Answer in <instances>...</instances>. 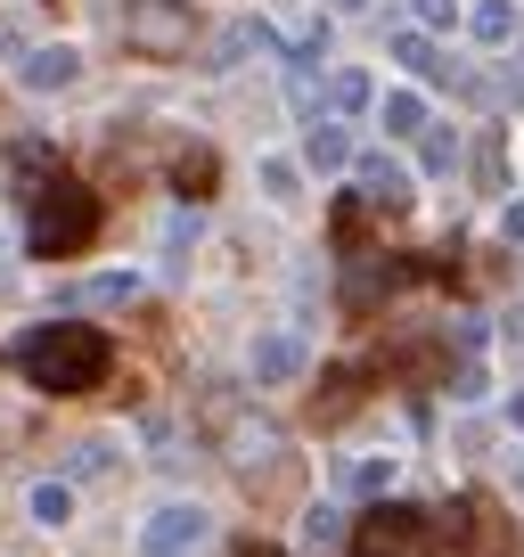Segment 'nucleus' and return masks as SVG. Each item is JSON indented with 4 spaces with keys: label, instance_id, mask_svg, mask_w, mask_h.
<instances>
[{
    "label": "nucleus",
    "instance_id": "obj_22",
    "mask_svg": "<svg viewBox=\"0 0 524 557\" xmlns=\"http://www.w3.org/2000/svg\"><path fill=\"white\" fill-rule=\"evenodd\" d=\"M419 17L435 25V34H442V25H459V9H451V0H419Z\"/></svg>",
    "mask_w": 524,
    "mask_h": 557
},
{
    "label": "nucleus",
    "instance_id": "obj_14",
    "mask_svg": "<svg viewBox=\"0 0 524 557\" xmlns=\"http://www.w3.org/2000/svg\"><path fill=\"white\" fill-rule=\"evenodd\" d=\"M516 34V9H508V0H484V9H475V41H508Z\"/></svg>",
    "mask_w": 524,
    "mask_h": 557
},
{
    "label": "nucleus",
    "instance_id": "obj_24",
    "mask_svg": "<svg viewBox=\"0 0 524 557\" xmlns=\"http://www.w3.org/2000/svg\"><path fill=\"white\" fill-rule=\"evenodd\" d=\"M238 557H279V549H271V541H246V549Z\"/></svg>",
    "mask_w": 524,
    "mask_h": 557
},
{
    "label": "nucleus",
    "instance_id": "obj_2",
    "mask_svg": "<svg viewBox=\"0 0 524 557\" xmlns=\"http://www.w3.org/2000/svg\"><path fill=\"white\" fill-rule=\"evenodd\" d=\"M99 238V197L83 189V181H66V173H50L34 189V222H25V246L34 255H83V246Z\"/></svg>",
    "mask_w": 524,
    "mask_h": 557
},
{
    "label": "nucleus",
    "instance_id": "obj_1",
    "mask_svg": "<svg viewBox=\"0 0 524 557\" xmlns=\"http://www.w3.org/2000/svg\"><path fill=\"white\" fill-rule=\"evenodd\" d=\"M107 336L83 329V320H58V329H34L17 345V369L41 385V394H90V385H107Z\"/></svg>",
    "mask_w": 524,
    "mask_h": 557
},
{
    "label": "nucleus",
    "instance_id": "obj_5",
    "mask_svg": "<svg viewBox=\"0 0 524 557\" xmlns=\"http://www.w3.org/2000/svg\"><path fill=\"white\" fill-rule=\"evenodd\" d=\"M205 524H213V517H205L197 500H164L157 517L140 524V557H189L197 541H205Z\"/></svg>",
    "mask_w": 524,
    "mask_h": 557
},
{
    "label": "nucleus",
    "instance_id": "obj_26",
    "mask_svg": "<svg viewBox=\"0 0 524 557\" xmlns=\"http://www.w3.org/2000/svg\"><path fill=\"white\" fill-rule=\"evenodd\" d=\"M516 492H524V451H516Z\"/></svg>",
    "mask_w": 524,
    "mask_h": 557
},
{
    "label": "nucleus",
    "instance_id": "obj_15",
    "mask_svg": "<svg viewBox=\"0 0 524 557\" xmlns=\"http://www.w3.org/2000/svg\"><path fill=\"white\" fill-rule=\"evenodd\" d=\"M107 459H115V443H74V459H66V484H83V475H107Z\"/></svg>",
    "mask_w": 524,
    "mask_h": 557
},
{
    "label": "nucleus",
    "instance_id": "obj_11",
    "mask_svg": "<svg viewBox=\"0 0 524 557\" xmlns=\"http://www.w3.org/2000/svg\"><path fill=\"white\" fill-rule=\"evenodd\" d=\"M345 541V508H312L303 517V549H336Z\"/></svg>",
    "mask_w": 524,
    "mask_h": 557
},
{
    "label": "nucleus",
    "instance_id": "obj_18",
    "mask_svg": "<svg viewBox=\"0 0 524 557\" xmlns=\"http://www.w3.org/2000/svg\"><path fill=\"white\" fill-rule=\"evenodd\" d=\"M459 164V132H426V173H451Z\"/></svg>",
    "mask_w": 524,
    "mask_h": 557
},
{
    "label": "nucleus",
    "instance_id": "obj_19",
    "mask_svg": "<svg viewBox=\"0 0 524 557\" xmlns=\"http://www.w3.org/2000/svg\"><path fill=\"white\" fill-rule=\"evenodd\" d=\"M328 99L345 107V115H352V107H369V74H336V83H328Z\"/></svg>",
    "mask_w": 524,
    "mask_h": 557
},
{
    "label": "nucleus",
    "instance_id": "obj_17",
    "mask_svg": "<svg viewBox=\"0 0 524 557\" xmlns=\"http://www.w3.org/2000/svg\"><path fill=\"white\" fill-rule=\"evenodd\" d=\"M173 181H180V197H205V181H213V157L197 148V157H180L173 164Z\"/></svg>",
    "mask_w": 524,
    "mask_h": 557
},
{
    "label": "nucleus",
    "instance_id": "obj_16",
    "mask_svg": "<svg viewBox=\"0 0 524 557\" xmlns=\"http://www.w3.org/2000/svg\"><path fill=\"white\" fill-rule=\"evenodd\" d=\"M271 443H279V435L254 418V426H238V435H229V459H271Z\"/></svg>",
    "mask_w": 524,
    "mask_h": 557
},
{
    "label": "nucleus",
    "instance_id": "obj_27",
    "mask_svg": "<svg viewBox=\"0 0 524 557\" xmlns=\"http://www.w3.org/2000/svg\"><path fill=\"white\" fill-rule=\"evenodd\" d=\"M336 9H361V0H336Z\"/></svg>",
    "mask_w": 524,
    "mask_h": 557
},
{
    "label": "nucleus",
    "instance_id": "obj_3",
    "mask_svg": "<svg viewBox=\"0 0 524 557\" xmlns=\"http://www.w3.org/2000/svg\"><path fill=\"white\" fill-rule=\"evenodd\" d=\"M115 34H123V50H132V58H189L197 9H189V0H123Z\"/></svg>",
    "mask_w": 524,
    "mask_h": 557
},
{
    "label": "nucleus",
    "instance_id": "obj_8",
    "mask_svg": "<svg viewBox=\"0 0 524 557\" xmlns=\"http://www.w3.org/2000/svg\"><path fill=\"white\" fill-rule=\"evenodd\" d=\"M303 164H312V173H345V164H352V139H345V123L312 115V132H303Z\"/></svg>",
    "mask_w": 524,
    "mask_h": 557
},
{
    "label": "nucleus",
    "instance_id": "obj_25",
    "mask_svg": "<svg viewBox=\"0 0 524 557\" xmlns=\"http://www.w3.org/2000/svg\"><path fill=\"white\" fill-rule=\"evenodd\" d=\"M508 418H516V426H524V394H516V401H508Z\"/></svg>",
    "mask_w": 524,
    "mask_h": 557
},
{
    "label": "nucleus",
    "instance_id": "obj_21",
    "mask_svg": "<svg viewBox=\"0 0 524 557\" xmlns=\"http://www.w3.org/2000/svg\"><path fill=\"white\" fill-rule=\"evenodd\" d=\"M262 189H271V197H296V164H262Z\"/></svg>",
    "mask_w": 524,
    "mask_h": 557
},
{
    "label": "nucleus",
    "instance_id": "obj_7",
    "mask_svg": "<svg viewBox=\"0 0 524 557\" xmlns=\"http://www.w3.org/2000/svg\"><path fill=\"white\" fill-rule=\"evenodd\" d=\"M25 90H41V99H50V90H74L83 83V50H66V41H50V50H25Z\"/></svg>",
    "mask_w": 524,
    "mask_h": 557
},
{
    "label": "nucleus",
    "instance_id": "obj_4",
    "mask_svg": "<svg viewBox=\"0 0 524 557\" xmlns=\"http://www.w3.org/2000/svg\"><path fill=\"white\" fill-rule=\"evenodd\" d=\"M419 508L410 500H377L361 517V533H352V557H410V541H419Z\"/></svg>",
    "mask_w": 524,
    "mask_h": 557
},
{
    "label": "nucleus",
    "instance_id": "obj_10",
    "mask_svg": "<svg viewBox=\"0 0 524 557\" xmlns=\"http://www.w3.org/2000/svg\"><path fill=\"white\" fill-rule=\"evenodd\" d=\"M25 508H34V524H50V533H58V524L74 517V484H58V475H50V484H34V500H25Z\"/></svg>",
    "mask_w": 524,
    "mask_h": 557
},
{
    "label": "nucleus",
    "instance_id": "obj_6",
    "mask_svg": "<svg viewBox=\"0 0 524 557\" xmlns=\"http://www.w3.org/2000/svg\"><path fill=\"white\" fill-rule=\"evenodd\" d=\"M246 369H254V385H296V377H303V345H296L287 329H271V336H254Z\"/></svg>",
    "mask_w": 524,
    "mask_h": 557
},
{
    "label": "nucleus",
    "instance_id": "obj_13",
    "mask_svg": "<svg viewBox=\"0 0 524 557\" xmlns=\"http://www.w3.org/2000/svg\"><path fill=\"white\" fill-rule=\"evenodd\" d=\"M132 296H140V278H132V271H107V278L83 287V304H132Z\"/></svg>",
    "mask_w": 524,
    "mask_h": 557
},
{
    "label": "nucleus",
    "instance_id": "obj_20",
    "mask_svg": "<svg viewBox=\"0 0 524 557\" xmlns=\"http://www.w3.org/2000/svg\"><path fill=\"white\" fill-rule=\"evenodd\" d=\"M352 484H361V492H385V484H394V451H385V459H361V468H352Z\"/></svg>",
    "mask_w": 524,
    "mask_h": 557
},
{
    "label": "nucleus",
    "instance_id": "obj_12",
    "mask_svg": "<svg viewBox=\"0 0 524 557\" xmlns=\"http://www.w3.org/2000/svg\"><path fill=\"white\" fill-rule=\"evenodd\" d=\"M394 58H402L410 74H442V58H435V41H426V34H394Z\"/></svg>",
    "mask_w": 524,
    "mask_h": 557
},
{
    "label": "nucleus",
    "instance_id": "obj_9",
    "mask_svg": "<svg viewBox=\"0 0 524 557\" xmlns=\"http://www.w3.org/2000/svg\"><path fill=\"white\" fill-rule=\"evenodd\" d=\"M377 123H385V139H410V132H426V99H419V90H385Z\"/></svg>",
    "mask_w": 524,
    "mask_h": 557
},
{
    "label": "nucleus",
    "instance_id": "obj_23",
    "mask_svg": "<svg viewBox=\"0 0 524 557\" xmlns=\"http://www.w3.org/2000/svg\"><path fill=\"white\" fill-rule=\"evenodd\" d=\"M508 238H524V206H508Z\"/></svg>",
    "mask_w": 524,
    "mask_h": 557
}]
</instances>
